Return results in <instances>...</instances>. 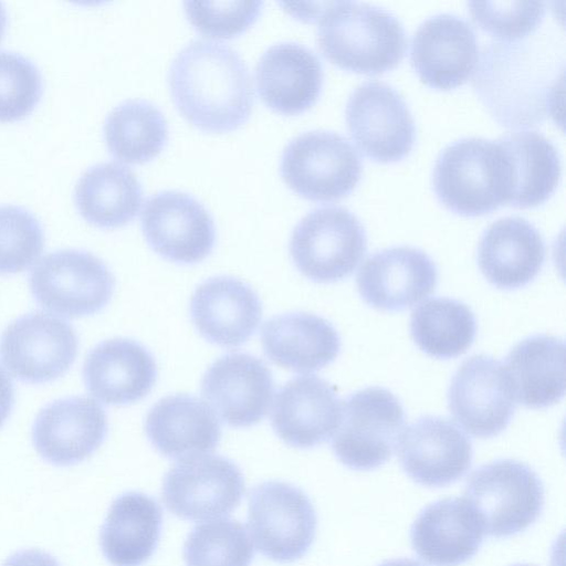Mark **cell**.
<instances>
[{
    "label": "cell",
    "mask_w": 566,
    "mask_h": 566,
    "mask_svg": "<svg viewBox=\"0 0 566 566\" xmlns=\"http://www.w3.org/2000/svg\"><path fill=\"white\" fill-rule=\"evenodd\" d=\"M543 40H497L481 52L472 84L504 126H533L557 114L564 75V65L558 64H564V54Z\"/></svg>",
    "instance_id": "obj_1"
},
{
    "label": "cell",
    "mask_w": 566,
    "mask_h": 566,
    "mask_svg": "<svg viewBox=\"0 0 566 566\" xmlns=\"http://www.w3.org/2000/svg\"><path fill=\"white\" fill-rule=\"evenodd\" d=\"M168 84L179 112L205 132L234 130L251 115L254 94L249 69L222 42L188 43L170 64Z\"/></svg>",
    "instance_id": "obj_2"
},
{
    "label": "cell",
    "mask_w": 566,
    "mask_h": 566,
    "mask_svg": "<svg viewBox=\"0 0 566 566\" xmlns=\"http://www.w3.org/2000/svg\"><path fill=\"white\" fill-rule=\"evenodd\" d=\"M317 27V43L334 64L359 73L377 74L403 57L407 38L391 12L373 4L325 2Z\"/></svg>",
    "instance_id": "obj_3"
},
{
    "label": "cell",
    "mask_w": 566,
    "mask_h": 566,
    "mask_svg": "<svg viewBox=\"0 0 566 566\" xmlns=\"http://www.w3.org/2000/svg\"><path fill=\"white\" fill-rule=\"evenodd\" d=\"M432 184L438 199L453 212L488 213L510 201V159L497 139L464 137L440 151Z\"/></svg>",
    "instance_id": "obj_4"
},
{
    "label": "cell",
    "mask_w": 566,
    "mask_h": 566,
    "mask_svg": "<svg viewBox=\"0 0 566 566\" xmlns=\"http://www.w3.org/2000/svg\"><path fill=\"white\" fill-rule=\"evenodd\" d=\"M480 516L484 533L509 537L528 528L541 516L544 486L527 464L500 459L483 464L469 476L463 496Z\"/></svg>",
    "instance_id": "obj_5"
},
{
    "label": "cell",
    "mask_w": 566,
    "mask_h": 566,
    "mask_svg": "<svg viewBox=\"0 0 566 566\" xmlns=\"http://www.w3.org/2000/svg\"><path fill=\"white\" fill-rule=\"evenodd\" d=\"M367 250L359 219L339 206L316 208L295 226L290 253L297 270L311 281L331 283L349 276Z\"/></svg>",
    "instance_id": "obj_6"
},
{
    "label": "cell",
    "mask_w": 566,
    "mask_h": 566,
    "mask_svg": "<svg viewBox=\"0 0 566 566\" xmlns=\"http://www.w3.org/2000/svg\"><path fill=\"white\" fill-rule=\"evenodd\" d=\"M403 424V407L391 391L381 387L360 389L342 403L333 452L352 470L377 469L391 458Z\"/></svg>",
    "instance_id": "obj_7"
},
{
    "label": "cell",
    "mask_w": 566,
    "mask_h": 566,
    "mask_svg": "<svg viewBox=\"0 0 566 566\" xmlns=\"http://www.w3.org/2000/svg\"><path fill=\"white\" fill-rule=\"evenodd\" d=\"M115 279L94 254L75 249L44 255L30 274V290L45 310L65 317L93 315L111 301Z\"/></svg>",
    "instance_id": "obj_8"
},
{
    "label": "cell",
    "mask_w": 566,
    "mask_h": 566,
    "mask_svg": "<svg viewBox=\"0 0 566 566\" xmlns=\"http://www.w3.org/2000/svg\"><path fill=\"white\" fill-rule=\"evenodd\" d=\"M281 175L300 196L331 201L348 195L361 175V160L347 138L310 130L291 139L281 156Z\"/></svg>",
    "instance_id": "obj_9"
},
{
    "label": "cell",
    "mask_w": 566,
    "mask_h": 566,
    "mask_svg": "<svg viewBox=\"0 0 566 566\" xmlns=\"http://www.w3.org/2000/svg\"><path fill=\"white\" fill-rule=\"evenodd\" d=\"M248 526L262 555L277 563H291L304 556L313 544L317 516L301 489L268 481L250 492Z\"/></svg>",
    "instance_id": "obj_10"
},
{
    "label": "cell",
    "mask_w": 566,
    "mask_h": 566,
    "mask_svg": "<svg viewBox=\"0 0 566 566\" xmlns=\"http://www.w3.org/2000/svg\"><path fill=\"white\" fill-rule=\"evenodd\" d=\"M78 340L63 318L32 312L11 322L0 337V359L21 381L44 384L63 376L76 359Z\"/></svg>",
    "instance_id": "obj_11"
},
{
    "label": "cell",
    "mask_w": 566,
    "mask_h": 566,
    "mask_svg": "<svg viewBox=\"0 0 566 566\" xmlns=\"http://www.w3.org/2000/svg\"><path fill=\"white\" fill-rule=\"evenodd\" d=\"M244 478L231 460L216 454L180 459L165 474L161 496L176 516L201 521L228 515L241 502Z\"/></svg>",
    "instance_id": "obj_12"
},
{
    "label": "cell",
    "mask_w": 566,
    "mask_h": 566,
    "mask_svg": "<svg viewBox=\"0 0 566 566\" xmlns=\"http://www.w3.org/2000/svg\"><path fill=\"white\" fill-rule=\"evenodd\" d=\"M346 123L360 150L378 161H395L411 150L416 126L403 97L390 85H358L346 103Z\"/></svg>",
    "instance_id": "obj_13"
},
{
    "label": "cell",
    "mask_w": 566,
    "mask_h": 566,
    "mask_svg": "<svg viewBox=\"0 0 566 566\" xmlns=\"http://www.w3.org/2000/svg\"><path fill=\"white\" fill-rule=\"evenodd\" d=\"M448 405L454 420L471 436H499L515 410V398L503 365L485 354L465 359L451 379Z\"/></svg>",
    "instance_id": "obj_14"
},
{
    "label": "cell",
    "mask_w": 566,
    "mask_h": 566,
    "mask_svg": "<svg viewBox=\"0 0 566 566\" xmlns=\"http://www.w3.org/2000/svg\"><path fill=\"white\" fill-rule=\"evenodd\" d=\"M142 229L156 253L180 264L205 260L214 247L212 217L201 202L182 191L150 196L142 212Z\"/></svg>",
    "instance_id": "obj_15"
},
{
    "label": "cell",
    "mask_w": 566,
    "mask_h": 566,
    "mask_svg": "<svg viewBox=\"0 0 566 566\" xmlns=\"http://www.w3.org/2000/svg\"><path fill=\"white\" fill-rule=\"evenodd\" d=\"M274 384L265 363L250 354H227L213 361L201 380V394L214 415L230 427L260 422L268 413Z\"/></svg>",
    "instance_id": "obj_16"
},
{
    "label": "cell",
    "mask_w": 566,
    "mask_h": 566,
    "mask_svg": "<svg viewBox=\"0 0 566 566\" xmlns=\"http://www.w3.org/2000/svg\"><path fill=\"white\" fill-rule=\"evenodd\" d=\"M397 447L405 473L430 488L457 482L469 471L473 459L469 438L439 416H422L403 428Z\"/></svg>",
    "instance_id": "obj_17"
},
{
    "label": "cell",
    "mask_w": 566,
    "mask_h": 566,
    "mask_svg": "<svg viewBox=\"0 0 566 566\" xmlns=\"http://www.w3.org/2000/svg\"><path fill=\"white\" fill-rule=\"evenodd\" d=\"M357 289L371 307L397 312L429 296L438 283L431 258L412 247H391L369 255L357 273Z\"/></svg>",
    "instance_id": "obj_18"
},
{
    "label": "cell",
    "mask_w": 566,
    "mask_h": 566,
    "mask_svg": "<svg viewBox=\"0 0 566 566\" xmlns=\"http://www.w3.org/2000/svg\"><path fill=\"white\" fill-rule=\"evenodd\" d=\"M107 427L105 411L95 400L66 397L40 410L32 428V441L46 462L69 467L84 461L102 446Z\"/></svg>",
    "instance_id": "obj_19"
},
{
    "label": "cell",
    "mask_w": 566,
    "mask_h": 566,
    "mask_svg": "<svg viewBox=\"0 0 566 566\" xmlns=\"http://www.w3.org/2000/svg\"><path fill=\"white\" fill-rule=\"evenodd\" d=\"M479 59L476 35L464 19L439 13L422 21L411 40L410 60L419 77L438 88H452L473 73Z\"/></svg>",
    "instance_id": "obj_20"
},
{
    "label": "cell",
    "mask_w": 566,
    "mask_h": 566,
    "mask_svg": "<svg viewBox=\"0 0 566 566\" xmlns=\"http://www.w3.org/2000/svg\"><path fill=\"white\" fill-rule=\"evenodd\" d=\"M342 418V401L325 379L305 375L289 380L276 392L271 424L286 444L307 449L334 436Z\"/></svg>",
    "instance_id": "obj_21"
},
{
    "label": "cell",
    "mask_w": 566,
    "mask_h": 566,
    "mask_svg": "<svg viewBox=\"0 0 566 566\" xmlns=\"http://www.w3.org/2000/svg\"><path fill=\"white\" fill-rule=\"evenodd\" d=\"M197 331L210 343L238 347L256 331L262 304L255 291L232 276H214L201 283L190 301Z\"/></svg>",
    "instance_id": "obj_22"
},
{
    "label": "cell",
    "mask_w": 566,
    "mask_h": 566,
    "mask_svg": "<svg viewBox=\"0 0 566 566\" xmlns=\"http://www.w3.org/2000/svg\"><path fill=\"white\" fill-rule=\"evenodd\" d=\"M484 527L464 497H447L420 511L410 530L416 554L431 566H459L483 543Z\"/></svg>",
    "instance_id": "obj_23"
},
{
    "label": "cell",
    "mask_w": 566,
    "mask_h": 566,
    "mask_svg": "<svg viewBox=\"0 0 566 566\" xmlns=\"http://www.w3.org/2000/svg\"><path fill=\"white\" fill-rule=\"evenodd\" d=\"M83 378L88 392L105 405H128L146 397L157 378L151 354L128 338H112L86 356Z\"/></svg>",
    "instance_id": "obj_24"
},
{
    "label": "cell",
    "mask_w": 566,
    "mask_h": 566,
    "mask_svg": "<svg viewBox=\"0 0 566 566\" xmlns=\"http://www.w3.org/2000/svg\"><path fill=\"white\" fill-rule=\"evenodd\" d=\"M545 261V244L537 228L521 217H504L483 232L478 264L484 277L501 290L527 285Z\"/></svg>",
    "instance_id": "obj_25"
},
{
    "label": "cell",
    "mask_w": 566,
    "mask_h": 566,
    "mask_svg": "<svg viewBox=\"0 0 566 566\" xmlns=\"http://www.w3.org/2000/svg\"><path fill=\"white\" fill-rule=\"evenodd\" d=\"M255 82L259 95L270 108L295 115L316 102L323 83V67L308 48L296 42H280L259 59Z\"/></svg>",
    "instance_id": "obj_26"
},
{
    "label": "cell",
    "mask_w": 566,
    "mask_h": 566,
    "mask_svg": "<svg viewBox=\"0 0 566 566\" xmlns=\"http://www.w3.org/2000/svg\"><path fill=\"white\" fill-rule=\"evenodd\" d=\"M266 357L296 373H312L327 366L340 352V337L325 318L305 312L268 319L261 329Z\"/></svg>",
    "instance_id": "obj_27"
},
{
    "label": "cell",
    "mask_w": 566,
    "mask_h": 566,
    "mask_svg": "<svg viewBox=\"0 0 566 566\" xmlns=\"http://www.w3.org/2000/svg\"><path fill=\"white\" fill-rule=\"evenodd\" d=\"M145 431L158 452L171 459L212 451L221 438L220 423L211 408L185 394L158 400L146 417Z\"/></svg>",
    "instance_id": "obj_28"
},
{
    "label": "cell",
    "mask_w": 566,
    "mask_h": 566,
    "mask_svg": "<svg viewBox=\"0 0 566 566\" xmlns=\"http://www.w3.org/2000/svg\"><path fill=\"white\" fill-rule=\"evenodd\" d=\"M159 504L142 492L116 497L101 528L99 544L113 566H140L156 551L161 531Z\"/></svg>",
    "instance_id": "obj_29"
},
{
    "label": "cell",
    "mask_w": 566,
    "mask_h": 566,
    "mask_svg": "<svg viewBox=\"0 0 566 566\" xmlns=\"http://www.w3.org/2000/svg\"><path fill=\"white\" fill-rule=\"evenodd\" d=\"M515 401L546 408L565 394V345L560 338L538 334L517 343L503 365Z\"/></svg>",
    "instance_id": "obj_30"
},
{
    "label": "cell",
    "mask_w": 566,
    "mask_h": 566,
    "mask_svg": "<svg viewBox=\"0 0 566 566\" xmlns=\"http://www.w3.org/2000/svg\"><path fill=\"white\" fill-rule=\"evenodd\" d=\"M74 200L87 222L113 229L127 224L137 216L143 202V188L128 167L114 161L101 163L80 177Z\"/></svg>",
    "instance_id": "obj_31"
},
{
    "label": "cell",
    "mask_w": 566,
    "mask_h": 566,
    "mask_svg": "<svg viewBox=\"0 0 566 566\" xmlns=\"http://www.w3.org/2000/svg\"><path fill=\"white\" fill-rule=\"evenodd\" d=\"M497 140L511 164L509 203L525 208L544 202L555 190L560 176L556 147L536 130L512 132Z\"/></svg>",
    "instance_id": "obj_32"
},
{
    "label": "cell",
    "mask_w": 566,
    "mask_h": 566,
    "mask_svg": "<svg viewBox=\"0 0 566 566\" xmlns=\"http://www.w3.org/2000/svg\"><path fill=\"white\" fill-rule=\"evenodd\" d=\"M109 153L127 164L155 158L168 139V125L157 106L145 99H128L114 107L104 124Z\"/></svg>",
    "instance_id": "obj_33"
},
{
    "label": "cell",
    "mask_w": 566,
    "mask_h": 566,
    "mask_svg": "<svg viewBox=\"0 0 566 566\" xmlns=\"http://www.w3.org/2000/svg\"><path fill=\"white\" fill-rule=\"evenodd\" d=\"M410 333L423 353L438 359H450L471 347L476 321L467 304L449 297H432L413 310Z\"/></svg>",
    "instance_id": "obj_34"
},
{
    "label": "cell",
    "mask_w": 566,
    "mask_h": 566,
    "mask_svg": "<svg viewBox=\"0 0 566 566\" xmlns=\"http://www.w3.org/2000/svg\"><path fill=\"white\" fill-rule=\"evenodd\" d=\"M253 555L244 525L232 518L198 524L184 545L186 566H249Z\"/></svg>",
    "instance_id": "obj_35"
},
{
    "label": "cell",
    "mask_w": 566,
    "mask_h": 566,
    "mask_svg": "<svg viewBox=\"0 0 566 566\" xmlns=\"http://www.w3.org/2000/svg\"><path fill=\"white\" fill-rule=\"evenodd\" d=\"M44 247L40 221L20 206H0V274L29 269Z\"/></svg>",
    "instance_id": "obj_36"
},
{
    "label": "cell",
    "mask_w": 566,
    "mask_h": 566,
    "mask_svg": "<svg viewBox=\"0 0 566 566\" xmlns=\"http://www.w3.org/2000/svg\"><path fill=\"white\" fill-rule=\"evenodd\" d=\"M43 80L28 57L0 51V122H15L28 116L41 99Z\"/></svg>",
    "instance_id": "obj_37"
},
{
    "label": "cell",
    "mask_w": 566,
    "mask_h": 566,
    "mask_svg": "<svg viewBox=\"0 0 566 566\" xmlns=\"http://www.w3.org/2000/svg\"><path fill=\"white\" fill-rule=\"evenodd\" d=\"M546 3L543 1H471L473 21L504 41L526 38L541 23Z\"/></svg>",
    "instance_id": "obj_38"
},
{
    "label": "cell",
    "mask_w": 566,
    "mask_h": 566,
    "mask_svg": "<svg viewBox=\"0 0 566 566\" xmlns=\"http://www.w3.org/2000/svg\"><path fill=\"white\" fill-rule=\"evenodd\" d=\"M261 1H187L185 12L202 34L228 39L244 32L261 13Z\"/></svg>",
    "instance_id": "obj_39"
},
{
    "label": "cell",
    "mask_w": 566,
    "mask_h": 566,
    "mask_svg": "<svg viewBox=\"0 0 566 566\" xmlns=\"http://www.w3.org/2000/svg\"><path fill=\"white\" fill-rule=\"evenodd\" d=\"M1 566H60V564L45 552L25 549L11 555Z\"/></svg>",
    "instance_id": "obj_40"
},
{
    "label": "cell",
    "mask_w": 566,
    "mask_h": 566,
    "mask_svg": "<svg viewBox=\"0 0 566 566\" xmlns=\"http://www.w3.org/2000/svg\"><path fill=\"white\" fill-rule=\"evenodd\" d=\"M14 403V390L11 378L0 366V428L8 419Z\"/></svg>",
    "instance_id": "obj_41"
},
{
    "label": "cell",
    "mask_w": 566,
    "mask_h": 566,
    "mask_svg": "<svg viewBox=\"0 0 566 566\" xmlns=\"http://www.w3.org/2000/svg\"><path fill=\"white\" fill-rule=\"evenodd\" d=\"M379 566H422L420 563L409 559V558H399L387 560Z\"/></svg>",
    "instance_id": "obj_42"
},
{
    "label": "cell",
    "mask_w": 566,
    "mask_h": 566,
    "mask_svg": "<svg viewBox=\"0 0 566 566\" xmlns=\"http://www.w3.org/2000/svg\"><path fill=\"white\" fill-rule=\"evenodd\" d=\"M7 22H8L7 10H6V7L3 6V3L0 2V41L3 38V34L6 32Z\"/></svg>",
    "instance_id": "obj_43"
},
{
    "label": "cell",
    "mask_w": 566,
    "mask_h": 566,
    "mask_svg": "<svg viewBox=\"0 0 566 566\" xmlns=\"http://www.w3.org/2000/svg\"><path fill=\"white\" fill-rule=\"evenodd\" d=\"M512 566H533V565H528V564H516V565H512Z\"/></svg>",
    "instance_id": "obj_44"
}]
</instances>
